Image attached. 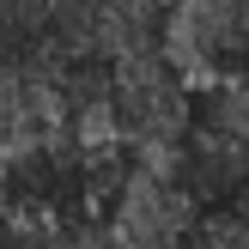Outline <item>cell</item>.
I'll return each instance as SVG.
<instances>
[{
    "label": "cell",
    "mask_w": 249,
    "mask_h": 249,
    "mask_svg": "<svg viewBox=\"0 0 249 249\" xmlns=\"http://www.w3.org/2000/svg\"><path fill=\"white\" fill-rule=\"evenodd\" d=\"M158 55L195 85H249V0H170Z\"/></svg>",
    "instance_id": "cell-1"
}]
</instances>
